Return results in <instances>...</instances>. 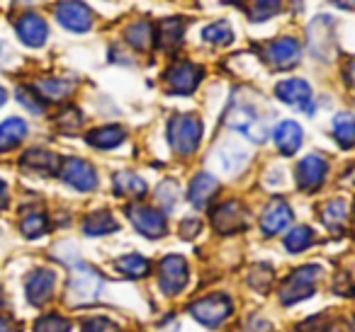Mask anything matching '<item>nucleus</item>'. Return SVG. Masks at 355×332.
Returning a JSON list of instances; mask_svg holds the SVG:
<instances>
[{"mask_svg": "<svg viewBox=\"0 0 355 332\" xmlns=\"http://www.w3.org/2000/svg\"><path fill=\"white\" fill-rule=\"evenodd\" d=\"M345 80H348L350 88H355V61H350V66L345 68Z\"/></svg>", "mask_w": 355, "mask_h": 332, "instance_id": "09e8293b", "label": "nucleus"}, {"mask_svg": "<svg viewBox=\"0 0 355 332\" xmlns=\"http://www.w3.org/2000/svg\"><path fill=\"white\" fill-rule=\"evenodd\" d=\"M15 32H17V39L25 46H30V49L44 46L46 37H49L46 20L42 15H37V12H25V15L15 22Z\"/></svg>", "mask_w": 355, "mask_h": 332, "instance_id": "2eb2a0df", "label": "nucleus"}, {"mask_svg": "<svg viewBox=\"0 0 355 332\" xmlns=\"http://www.w3.org/2000/svg\"><path fill=\"white\" fill-rule=\"evenodd\" d=\"M263 59L270 68L275 71H290L300 64L302 59V46L295 37H280V39L270 42L263 49Z\"/></svg>", "mask_w": 355, "mask_h": 332, "instance_id": "423d86ee", "label": "nucleus"}, {"mask_svg": "<svg viewBox=\"0 0 355 332\" xmlns=\"http://www.w3.org/2000/svg\"><path fill=\"white\" fill-rule=\"evenodd\" d=\"M20 230L25 238H40L42 233H46L49 230V221H46V214H42V211H27L25 216H22V223H20Z\"/></svg>", "mask_w": 355, "mask_h": 332, "instance_id": "72a5a7b5", "label": "nucleus"}, {"mask_svg": "<svg viewBox=\"0 0 355 332\" xmlns=\"http://www.w3.org/2000/svg\"><path fill=\"white\" fill-rule=\"evenodd\" d=\"M124 37H127V42L134 46V49H148L151 42L156 39V32H153V27L148 25L146 20H137L127 27Z\"/></svg>", "mask_w": 355, "mask_h": 332, "instance_id": "7c9ffc66", "label": "nucleus"}, {"mask_svg": "<svg viewBox=\"0 0 355 332\" xmlns=\"http://www.w3.org/2000/svg\"><path fill=\"white\" fill-rule=\"evenodd\" d=\"M248 282H251V286H256L258 291H268V288H270V284H272V269L270 267H256L251 272V279H248Z\"/></svg>", "mask_w": 355, "mask_h": 332, "instance_id": "79ce46f5", "label": "nucleus"}, {"mask_svg": "<svg viewBox=\"0 0 355 332\" xmlns=\"http://www.w3.org/2000/svg\"><path fill=\"white\" fill-rule=\"evenodd\" d=\"M54 286H56V274L46 267L35 269L25 282V291L32 306H42V303L49 301L51 293H54Z\"/></svg>", "mask_w": 355, "mask_h": 332, "instance_id": "f3484780", "label": "nucleus"}, {"mask_svg": "<svg viewBox=\"0 0 355 332\" xmlns=\"http://www.w3.org/2000/svg\"><path fill=\"white\" fill-rule=\"evenodd\" d=\"M205 71L190 61H178L166 71V85L173 95H190L202 80Z\"/></svg>", "mask_w": 355, "mask_h": 332, "instance_id": "0eeeda50", "label": "nucleus"}, {"mask_svg": "<svg viewBox=\"0 0 355 332\" xmlns=\"http://www.w3.org/2000/svg\"><path fill=\"white\" fill-rule=\"evenodd\" d=\"M27 136V124L17 117H10L0 122V153H8L17 148Z\"/></svg>", "mask_w": 355, "mask_h": 332, "instance_id": "b1692460", "label": "nucleus"}, {"mask_svg": "<svg viewBox=\"0 0 355 332\" xmlns=\"http://www.w3.org/2000/svg\"><path fill=\"white\" fill-rule=\"evenodd\" d=\"M219 190V182L214 175H209V172H200V175L193 177V182H190V192H188V199L193 206H198V209H205V206L212 201V196L217 194Z\"/></svg>", "mask_w": 355, "mask_h": 332, "instance_id": "412c9836", "label": "nucleus"}, {"mask_svg": "<svg viewBox=\"0 0 355 332\" xmlns=\"http://www.w3.org/2000/svg\"><path fill=\"white\" fill-rule=\"evenodd\" d=\"M168 141L178 156H193L202 141V122L195 114H175L168 122Z\"/></svg>", "mask_w": 355, "mask_h": 332, "instance_id": "f257e3e1", "label": "nucleus"}, {"mask_svg": "<svg viewBox=\"0 0 355 332\" xmlns=\"http://www.w3.org/2000/svg\"><path fill=\"white\" fill-rule=\"evenodd\" d=\"M295 332H329V325H326L324 317H309V320L300 322V325L295 327Z\"/></svg>", "mask_w": 355, "mask_h": 332, "instance_id": "37998d69", "label": "nucleus"}, {"mask_svg": "<svg viewBox=\"0 0 355 332\" xmlns=\"http://www.w3.org/2000/svg\"><path fill=\"white\" fill-rule=\"evenodd\" d=\"M214 160H217L219 170L224 175H236V172H241L246 167L248 151L243 146H239L236 141H222L217 151H214Z\"/></svg>", "mask_w": 355, "mask_h": 332, "instance_id": "a211bd4d", "label": "nucleus"}, {"mask_svg": "<svg viewBox=\"0 0 355 332\" xmlns=\"http://www.w3.org/2000/svg\"><path fill=\"white\" fill-rule=\"evenodd\" d=\"M158 284H161L163 293L168 296H175L185 288L188 284V264L180 255H168L161 259V267H158Z\"/></svg>", "mask_w": 355, "mask_h": 332, "instance_id": "1a4fd4ad", "label": "nucleus"}, {"mask_svg": "<svg viewBox=\"0 0 355 332\" xmlns=\"http://www.w3.org/2000/svg\"><path fill=\"white\" fill-rule=\"evenodd\" d=\"M183 42V22L178 20V17H168L158 25L156 30V44L161 46L163 51H173L180 46Z\"/></svg>", "mask_w": 355, "mask_h": 332, "instance_id": "393cba45", "label": "nucleus"}, {"mask_svg": "<svg viewBox=\"0 0 355 332\" xmlns=\"http://www.w3.org/2000/svg\"><path fill=\"white\" fill-rule=\"evenodd\" d=\"M127 216L134 223V228H137L141 235H146V238H163L168 230L166 216H163L158 209H151V206L134 204L127 209Z\"/></svg>", "mask_w": 355, "mask_h": 332, "instance_id": "ddd939ff", "label": "nucleus"}, {"mask_svg": "<svg viewBox=\"0 0 355 332\" xmlns=\"http://www.w3.org/2000/svg\"><path fill=\"white\" fill-rule=\"evenodd\" d=\"M331 20L329 17H316L314 22L309 25V49L314 56L319 59H326L329 56V49H331Z\"/></svg>", "mask_w": 355, "mask_h": 332, "instance_id": "4be33fe9", "label": "nucleus"}, {"mask_svg": "<svg viewBox=\"0 0 355 332\" xmlns=\"http://www.w3.org/2000/svg\"><path fill=\"white\" fill-rule=\"evenodd\" d=\"M37 93H40V98H44V100L61 102V100L71 98L73 85H71L69 80H61V78H44L37 83Z\"/></svg>", "mask_w": 355, "mask_h": 332, "instance_id": "c756f323", "label": "nucleus"}, {"mask_svg": "<svg viewBox=\"0 0 355 332\" xmlns=\"http://www.w3.org/2000/svg\"><path fill=\"white\" fill-rule=\"evenodd\" d=\"M229 313H232V301L227 296H207L190 306V315L207 327L222 325L229 317Z\"/></svg>", "mask_w": 355, "mask_h": 332, "instance_id": "9d476101", "label": "nucleus"}, {"mask_svg": "<svg viewBox=\"0 0 355 332\" xmlns=\"http://www.w3.org/2000/svg\"><path fill=\"white\" fill-rule=\"evenodd\" d=\"M329 3H334V6L340 8V10H353L355 8V0H329Z\"/></svg>", "mask_w": 355, "mask_h": 332, "instance_id": "49530a36", "label": "nucleus"}, {"mask_svg": "<svg viewBox=\"0 0 355 332\" xmlns=\"http://www.w3.org/2000/svg\"><path fill=\"white\" fill-rule=\"evenodd\" d=\"M119 225L117 221L112 219L110 211H93L88 219L83 221V233L85 235H107V233H114Z\"/></svg>", "mask_w": 355, "mask_h": 332, "instance_id": "c85d7f7f", "label": "nucleus"}, {"mask_svg": "<svg viewBox=\"0 0 355 332\" xmlns=\"http://www.w3.org/2000/svg\"><path fill=\"white\" fill-rule=\"evenodd\" d=\"M83 332H119V325L112 322L110 317H88V320L80 325Z\"/></svg>", "mask_w": 355, "mask_h": 332, "instance_id": "a19ab883", "label": "nucleus"}, {"mask_svg": "<svg viewBox=\"0 0 355 332\" xmlns=\"http://www.w3.org/2000/svg\"><path fill=\"white\" fill-rule=\"evenodd\" d=\"M0 332H17L15 327L10 325V322H6V320H0Z\"/></svg>", "mask_w": 355, "mask_h": 332, "instance_id": "8fccbe9b", "label": "nucleus"}, {"mask_svg": "<svg viewBox=\"0 0 355 332\" xmlns=\"http://www.w3.org/2000/svg\"><path fill=\"white\" fill-rule=\"evenodd\" d=\"M6 100H8V93H6V88H3V85H0V107H3V104H6Z\"/></svg>", "mask_w": 355, "mask_h": 332, "instance_id": "3c124183", "label": "nucleus"}, {"mask_svg": "<svg viewBox=\"0 0 355 332\" xmlns=\"http://www.w3.org/2000/svg\"><path fill=\"white\" fill-rule=\"evenodd\" d=\"M117 272L129 279H139L151 272V264L144 255H124V257L117 259Z\"/></svg>", "mask_w": 355, "mask_h": 332, "instance_id": "2f4dec72", "label": "nucleus"}, {"mask_svg": "<svg viewBox=\"0 0 355 332\" xmlns=\"http://www.w3.org/2000/svg\"><path fill=\"white\" fill-rule=\"evenodd\" d=\"M112 187L114 194L119 196H144L146 194V182L137 175V172L122 170L112 177Z\"/></svg>", "mask_w": 355, "mask_h": 332, "instance_id": "cd10ccee", "label": "nucleus"}, {"mask_svg": "<svg viewBox=\"0 0 355 332\" xmlns=\"http://www.w3.org/2000/svg\"><path fill=\"white\" fill-rule=\"evenodd\" d=\"M272 141H275L277 151L282 156H295L300 151L302 141H304V133H302V127L297 122H280L275 129H272Z\"/></svg>", "mask_w": 355, "mask_h": 332, "instance_id": "6ab92c4d", "label": "nucleus"}, {"mask_svg": "<svg viewBox=\"0 0 355 332\" xmlns=\"http://www.w3.org/2000/svg\"><path fill=\"white\" fill-rule=\"evenodd\" d=\"M321 221H324V225L329 230L340 233L345 228V223H348V204L343 199L326 201L324 209H321Z\"/></svg>", "mask_w": 355, "mask_h": 332, "instance_id": "bb28decb", "label": "nucleus"}, {"mask_svg": "<svg viewBox=\"0 0 355 332\" xmlns=\"http://www.w3.org/2000/svg\"><path fill=\"white\" fill-rule=\"evenodd\" d=\"M8 206V185L3 180H0V211Z\"/></svg>", "mask_w": 355, "mask_h": 332, "instance_id": "de8ad7c7", "label": "nucleus"}, {"mask_svg": "<svg viewBox=\"0 0 355 332\" xmlns=\"http://www.w3.org/2000/svg\"><path fill=\"white\" fill-rule=\"evenodd\" d=\"M180 233H183V238H195V235L200 233V221L198 219H185L183 221V230H180Z\"/></svg>", "mask_w": 355, "mask_h": 332, "instance_id": "a18cd8bd", "label": "nucleus"}, {"mask_svg": "<svg viewBox=\"0 0 355 332\" xmlns=\"http://www.w3.org/2000/svg\"><path fill=\"white\" fill-rule=\"evenodd\" d=\"M56 124H59V129L64 133H76L80 129V124H83V114H80L78 107H66L64 112L59 114Z\"/></svg>", "mask_w": 355, "mask_h": 332, "instance_id": "4c0bfd02", "label": "nucleus"}, {"mask_svg": "<svg viewBox=\"0 0 355 332\" xmlns=\"http://www.w3.org/2000/svg\"><path fill=\"white\" fill-rule=\"evenodd\" d=\"M56 22L73 35H85L93 27V10L80 0H61L56 3Z\"/></svg>", "mask_w": 355, "mask_h": 332, "instance_id": "39448f33", "label": "nucleus"}, {"mask_svg": "<svg viewBox=\"0 0 355 332\" xmlns=\"http://www.w3.org/2000/svg\"><path fill=\"white\" fill-rule=\"evenodd\" d=\"M61 180L69 187H73L76 192H93L98 187V172L88 160L69 158L61 165Z\"/></svg>", "mask_w": 355, "mask_h": 332, "instance_id": "9b49d317", "label": "nucleus"}, {"mask_svg": "<svg viewBox=\"0 0 355 332\" xmlns=\"http://www.w3.org/2000/svg\"><path fill=\"white\" fill-rule=\"evenodd\" d=\"M202 39L212 46H227L234 42V30L229 22L219 20V22H212L202 30Z\"/></svg>", "mask_w": 355, "mask_h": 332, "instance_id": "473e14b6", "label": "nucleus"}, {"mask_svg": "<svg viewBox=\"0 0 355 332\" xmlns=\"http://www.w3.org/2000/svg\"><path fill=\"white\" fill-rule=\"evenodd\" d=\"M35 332H71V322L56 313H49L35 322Z\"/></svg>", "mask_w": 355, "mask_h": 332, "instance_id": "e433bc0d", "label": "nucleus"}, {"mask_svg": "<svg viewBox=\"0 0 355 332\" xmlns=\"http://www.w3.org/2000/svg\"><path fill=\"white\" fill-rule=\"evenodd\" d=\"M311 243H314V230L309 225H295L285 238L287 252H304Z\"/></svg>", "mask_w": 355, "mask_h": 332, "instance_id": "f704fd0d", "label": "nucleus"}, {"mask_svg": "<svg viewBox=\"0 0 355 332\" xmlns=\"http://www.w3.org/2000/svg\"><path fill=\"white\" fill-rule=\"evenodd\" d=\"M227 3H236V0H227Z\"/></svg>", "mask_w": 355, "mask_h": 332, "instance_id": "603ef678", "label": "nucleus"}, {"mask_svg": "<svg viewBox=\"0 0 355 332\" xmlns=\"http://www.w3.org/2000/svg\"><path fill=\"white\" fill-rule=\"evenodd\" d=\"M61 165H64V160H61L54 151H46V148H30V151L20 158V167L37 172V175H44V177L61 175Z\"/></svg>", "mask_w": 355, "mask_h": 332, "instance_id": "dca6fc26", "label": "nucleus"}, {"mask_svg": "<svg viewBox=\"0 0 355 332\" xmlns=\"http://www.w3.org/2000/svg\"><path fill=\"white\" fill-rule=\"evenodd\" d=\"M321 269L314 267V264H304V267L295 269L290 277L285 279L280 288V301L285 306H292V303H300L304 298H309L311 293L316 291V279H319Z\"/></svg>", "mask_w": 355, "mask_h": 332, "instance_id": "20e7f679", "label": "nucleus"}, {"mask_svg": "<svg viewBox=\"0 0 355 332\" xmlns=\"http://www.w3.org/2000/svg\"><path fill=\"white\" fill-rule=\"evenodd\" d=\"M326 175H329V163L319 153H309V156H304L297 163L295 180L302 192H316L324 185Z\"/></svg>", "mask_w": 355, "mask_h": 332, "instance_id": "6e6552de", "label": "nucleus"}, {"mask_svg": "<svg viewBox=\"0 0 355 332\" xmlns=\"http://www.w3.org/2000/svg\"><path fill=\"white\" fill-rule=\"evenodd\" d=\"M17 102L25 104V109H27V112H32V114L44 112V104H42L40 93H32L30 88H17Z\"/></svg>", "mask_w": 355, "mask_h": 332, "instance_id": "58836bf2", "label": "nucleus"}, {"mask_svg": "<svg viewBox=\"0 0 355 332\" xmlns=\"http://www.w3.org/2000/svg\"><path fill=\"white\" fill-rule=\"evenodd\" d=\"M331 131L340 148H355V117L350 112H338L331 119Z\"/></svg>", "mask_w": 355, "mask_h": 332, "instance_id": "a878e982", "label": "nucleus"}, {"mask_svg": "<svg viewBox=\"0 0 355 332\" xmlns=\"http://www.w3.org/2000/svg\"><path fill=\"white\" fill-rule=\"evenodd\" d=\"M275 98L282 100L285 104L295 109H302L304 114H314V104H311V88L306 80L302 78H287L275 85Z\"/></svg>", "mask_w": 355, "mask_h": 332, "instance_id": "f8f14e48", "label": "nucleus"}, {"mask_svg": "<svg viewBox=\"0 0 355 332\" xmlns=\"http://www.w3.org/2000/svg\"><path fill=\"white\" fill-rule=\"evenodd\" d=\"M212 223L222 235H232V233H236V230L246 228L248 214L239 201L229 199V201H224V204L217 206V211L212 214Z\"/></svg>", "mask_w": 355, "mask_h": 332, "instance_id": "4468645a", "label": "nucleus"}, {"mask_svg": "<svg viewBox=\"0 0 355 332\" xmlns=\"http://www.w3.org/2000/svg\"><path fill=\"white\" fill-rule=\"evenodd\" d=\"M292 223V209L285 204V201L275 199L266 206L261 216V228L266 235H277L280 230H285L287 225Z\"/></svg>", "mask_w": 355, "mask_h": 332, "instance_id": "aec40b11", "label": "nucleus"}, {"mask_svg": "<svg viewBox=\"0 0 355 332\" xmlns=\"http://www.w3.org/2000/svg\"><path fill=\"white\" fill-rule=\"evenodd\" d=\"M156 199L161 201L163 209H173V204L178 201V185L173 180H163L161 187L156 190Z\"/></svg>", "mask_w": 355, "mask_h": 332, "instance_id": "ea45409f", "label": "nucleus"}, {"mask_svg": "<svg viewBox=\"0 0 355 332\" xmlns=\"http://www.w3.org/2000/svg\"><path fill=\"white\" fill-rule=\"evenodd\" d=\"M227 127L232 131H239L253 143H263L268 138V124L263 122V117L246 102H236L229 107L227 112Z\"/></svg>", "mask_w": 355, "mask_h": 332, "instance_id": "7ed1b4c3", "label": "nucleus"}, {"mask_svg": "<svg viewBox=\"0 0 355 332\" xmlns=\"http://www.w3.org/2000/svg\"><path fill=\"white\" fill-rule=\"evenodd\" d=\"M334 291L340 293V296H353V293H355V282L350 279V274H343V277L336 279Z\"/></svg>", "mask_w": 355, "mask_h": 332, "instance_id": "c03bdc74", "label": "nucleus"}, {"mask_svg": "<svg viewBox=\"0 0 355 332\" xmlns=\"http://www.w3.org/2000/svg\"><path fill=\"white\" fill-rule=\"evenodd\" d=\"M280 3L282 0H251V10H248V15H251V20H256V22H266L277 15Z\"/></svg>", "mask_w": 355, "mask_h": 332, "instance_id": "c9c22d12", "label": "nucleus"}, {"mask_svg": "<svg viewBox=\"0 0 355 332\" xmlns=\"http://www.w3.org/2000/svg\"><path fill=\"white\" fill-rule=\"evenodd\" d=\"M100 291H103V277L88 264L76 262L71 269L69 291H66L71 306H88L100 296Z\"/></svg>", "mask_w": 355, "mask_h": 332, "instance_id": "f03ea898", "label": "nucleus"}, {"mask_svg": "<svg viewBox=\"0 0 355 332\" xmlns=\"http://www.w3.org/2000/svg\"><path fill=\"white\" fill-rule=\"evenodd\" d=\"M127 138V131L117 124H110V127H98L85 136V141L93 148H100V151H110V148H117L119 143Z\"/></svg>", "mask_w": 355, "mask_h": 332, "instance_id": "5701e85b", "label": "nucleus"}]
</instances>
